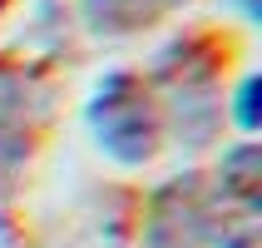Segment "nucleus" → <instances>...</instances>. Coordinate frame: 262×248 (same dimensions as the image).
I'll list each match as a JSON object with an SVG mask.
<instances>
[{
    "label": "nucleus",
    "mask_w": 262,
    "mask_h": 248,
    "mask_svg": "<svg viewBox=\"0 0 262 248\" xmlns=\"http://www.w3.org/2000/svg\"><path fill=\"white\" fill-rule=\"evenodd\" d=\"M89 129H94V139H99V149L109 159L148 164L163 139V115L139 74L114 70L89 100Z\"/></svg>",
    "instance_id": "nucleus-1"
},
{
    "label": "nucleus",
    "mask_w": 262,
    "mask_h": 248,
    "mask_svg": "<svg viewBox=\"0 0 262 248\" xmlns=\"http://www.w3.org/2000/svg\"><path fill=\"white\" fill-rule=\"evenodd\" d=\"M30 154V100L25 80L0 70V194L10 189V174Z\"/></svg>",
    "instance_id": "nucleus-2"
},
{
    "label": "nucleus",
    "mask_w": 262,
    "mask_h": 248,
    "mask_svg": "<svg viewBox=\"0 0 262 248\" xmlns=\"http://www.w3.org/2000/svg\"><path fill=\"white\" fill-rule=\"evenodd\" d=\"M178 0H84V20L99 35H129V30L154 25L163 10H173Z\"/></svg>",
    "instance_id": "nucleus-3"
},
{
    "label": "nucleus",
    "mask_w": 262,
    "mask_h": 248,
    "mask_svg": "<svg viewBox=\"0 0 262 248\" xmlns=\"http://www.w3.org/2000/svg\"><path fill=\"white\" fill-rule=\"evenodd\" d=\"M218 184H223V194H233L252 208V199H257V144H237L233 154H223Z\"/></svg>",
    "instance_id": "nucleus-4"
},
{
    "label": "nucleus",
    "mask_w": 262,
    "mask_h": 248,
    "mask_svg": "<svg viewBox=\"0 0 262 248\" xmlns=\"http://www.w3.org/2000/svg\"><path fill=\"white\" fill-rule=\"evenodd\" d=\"M257 74H248V80H243V85H237V109H233V115H237V124H243V129H257Z\"/></svg>",
    "instance_id": "nucleus-5"
},
{
    "label": "nucleus",
    "mask_w": 262,
    "mask_h": 248,
    "mask_svg": "<svg viewBox=\"0 0 262 248\" xmlns=\"http://www.w3.org/2000/svg\"><path fill=\"white\" fill-rule=\"evenodd\" d=\"M233 5H237L243 15H248V20H257V0H233Z\"/></svg>",
    "instance_id": "nucleus-6"
},
{
    "label": "nucleus",
    "mask_w": 262,
    "mask_h": 248,
    "mask_svg": "<svg viewBox=\"0 0 262 248\" xmlns=\"http://www.w3.org/2000/svg\"><path fill=\"white\" fill-rule=\"evenodd\" d=\"M0 10H5V0H0Z\"/></svg>",
    "instance_id": "nucleus-7"
}]
</instances>
